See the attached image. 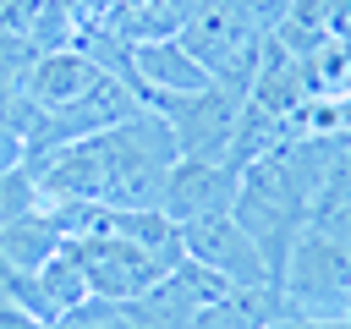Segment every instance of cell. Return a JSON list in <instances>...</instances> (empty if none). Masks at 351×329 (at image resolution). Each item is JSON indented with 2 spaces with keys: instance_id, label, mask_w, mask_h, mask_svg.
<instances>
[{
  "instance_id": "1",
  "label": "cell",
  "mask_w": 351,
  "mask_h": 329,
  "mask_svg": "<svg viewBox=\"0 0 351 329\" xmlns=\"http://www.w3.org/2000/svg\"><path fill=\"white\" fill-rule=\"evenodd\" d=\"M93 154H99V175H104V203L110 208H159L165 175L181 159L159 110H137L132 121L99 132Z\"/></svg>"
},
{
  "instance_id": "2",
  "label": "cell",
  "mask_w": 351,
  "mask_h": 329,
  "mask_svg": "<svg viewBox=\"0 0 351 329\" xmlns=\"http://www.w3.org/2000/svg\"><path fill=\"white\" fill-rule=\"evenodd\" d=\"M241 104H247V93H241V88H230V82H208V88H197V93L154 99L148 110H159V115H165V126H170V137H176V154H181V159L230 164V143H236Z\"/></svg>"
},
{
  "instance_id": "3",
  "label": "cell",
  "mask_w": 351,
  "mask_h": 329,
  "mask_svg": "<svg viewBox=\"0 0 351 329\" xmlns=\"http://www.w3.org/2000/svg\"><path fill=\"white\" fill-rule=\"evenodd\" d=\"M280 291L291 296L296 318H346L351 302V252L324 236L318 225H307L280 269Z\"/></svg>"
},
{
  "instance_id": "4",
  "label": "cell",
  "mask_w": 351,
  "mask_h": 329,
  "mask_svg": "<svg viewBox=\"0 0 351 329\" xmlns=\"http://www.w3.org/2000/svg\"><path fill=\"white\" fill-rule=\"evenodd\" d=\"M60 247L77 258V269H82V280H88V296H99V302H132V296H143L154 280L170 274L154 252L132 247L126 236H66Z\"/></svg>"
},
{
  "instance_id": "5",
  "label": "cell",
  "mask_w": 351,
  "mask_h": 329,
  "mask_svg": "<svg viewBox=\"0 0 351 329\" xmlns=\"http://www.w3.org/2000/svg\"><path fill=\"white\" fill-rule=\"evenodd\" d=\"M181 247H186V258L208 263V269L225 274L230 285H274V280H269V263H263V252H258V241L236 225L230 208H225V214L186 219V225H181Z\"/></svg>"
},
{
  "instance_id": "6",
  "label": "cell",
  "mask_w": 351,
  "mask_h": 329,
  "mask_svg": "<svg viewBox=\"0 0 351 329\" xmlns=\"http://www.w3.org/2000/svg\"><path fill=\"white\" fill-rule=\"evenodd\" d=\"M241 192V170L236 164H203V159H176L170 175H165V197L159 208L186 225V219H203V214H225Z\"/></svg>"
},
{
  "instance_id": "7",
  "label": "cell",
  "mask_w": 351,
  "mask_h": 329,
  "mask_svg": "<svg viewBox=\"0 0 351 329\" xmlns=\"http://www.w3.org/2000/svg\"><path fill=\"white\" fill-rule=\"evenodd\" d=\"M208 66L181 44V38H137L132 44V88L143 104L170 99V93H197L208 88Z\"/></svg>"
},
{
  "instance_id": "8",
  "label": "cell",
  "mask_w": 351,
  "mask_h": 329,
  "mask_svg": "<svg viewBox=\"0 0 351 329\" xmlns=\"http://www.w3.org/2000/svg\"><path fill=\"white\" fill-rule=\"evenodd\" d=\"M285 318H296V313L280 285H230L219 302H208L197 313L192 329H274Z\"/></svg>"
},
{
  "instance_id": "9",
  "label": "cell",
  "mask_w": 351,
  "mask_h": 329,
  "mask_svg": "<svg viewBox=\"0 0 351 329\" xmlns=\"http://www.w3.org/2000/svg\"><path fill=\"white\" fill-rule=\"evenodd\" d=\"M60 230H55V219L38 208V214H22V219H11V225H0V263H11V269H44L55 252H60Z\"/></svg>"
},
{
  "instance_id": "10",
  "label": "cell",
  "mask_w": 351,
  "mask_h": 329,
  "mask_svg": "<svg viewBox=\"0 0 351 329\" xmlns=\"http://www.w3.org/2000/svg\"><path fill=\"white\" fill-rule=\"evenodd\" d=\"M38 285H44V296H49L55 318H60V313H71L77 302H88V280H82V269H77V258H71L66 247L38 269Z\"/></svg>"
},
{
  "instance_id": "11",
  "label": "cell",
  "mask_w": 351,
  "mask_h": 329,
  "mask_svg": "<svg viewBox=\"0 0 351 329\" xmlns=\"http://www.w3.org/2000/svg\"><path fill=\"white\" fill-rule=\"evenodd\" d=\"M38 208H44V197H38L33 175H27L22 164H5V170H0V225H11V219H22V214H38Z\"/></svg>"
},
{
  "instance_id": "12",
  "label": "cell",
  "mask_w": 351,
  "mask_h": 329,
  "mask_svg": "<svg viewBox=\"0 0 351 329\" xmlns=\"http://www.w3.org/2000/svg\"><path fill=\"white\" fill-rule=\"evenodd\" d=\"M55 329H132V324H126L121 302H99V296H88V302H77L71 313H60Z\"/></svg>"
},
{
  "instance_id": "13",
  "label": "cell",
  "mask_w": 351,
  "mask_h": 329,
  "mask_svg": "<svg viewBox=\"0 0 351 329\" xmlns=\"http://www.w3.org/2000/svg\"><path fill=\"white\" fill-rule=\"evenodd\" d=\"M313 225H318L324 236H335V241H340V247L351 252V203H340V208H329V214H318Z\"/></svg>"
},
{
  "instance_id": "14",
  "label": "cell",
  "mask_w": 351,
  "mask_h": 329,
  "mask_svg": "<svg viewBox=\"0 0 351 329\" xmlns=\"http://www.w3.org/2000/svg\"><path fill=\"white\" fill-rule=\"evenodd\" d=\"M346 318H351V302H346Z\"/></svg>"
}]
</instances>
